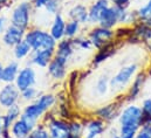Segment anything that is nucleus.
<instances>
[{
    "instance_id": "nucleus-1",
    "label": "nucleus",
    "mask_w": 151,
    "mask_h": 138,
    "mask_svg": "<svg viewBox=\"0 0 151 138\" xmlns=\"http://www.w3.org/2000/svg\"><path fill=\"white\" fill-rule=\"evenodd\" d=\"M143 111L141 105L129 103L124 105L118 116V136L119 138H135L142 126Z\"/></svg>"
},
{
    "instance_id": "nucleus-2",
    "label": "nucleus",
    "mask_w": 151,
    "mask_h": 138,
    "mask_svg": "<svg viewBox=\"0 0 151 138\" xmlns=\"http://www.w3.org/2000/svg\"><path fill=\"white\" fill-rule=\"evenodd\" d=\"M139 71V66L135 62L125 65L118 69L116 74L110 77V90L114 93H123L129 88L130 83Z\"/></svg>"
},
{
    "instance_id": "nucleus-3",
    "label": "nucleus",
    "mask_w": 151,
    "mask_h": 138,
    "mask_svg": "<svg viewBox=\"0 0 151 138\" xmlns=\"http://www.w3.org/2000/svg\"><path fill=\"white\" fill-rule=\"evenodd\" d=\"M25 40L31 46L33 52L40 49H55L58 45V41L50 35L49 31L40 27L29 28L25 34Z\"/></svg>"
},
{
    "instance_id": "nucleus-4",
    "label": "nucleus",
    "mask_w": 151,
    "mask_h": 138,
    "mask_svg": "<svg viewBox=\"0 0 151 138\" xmlns=\"http://www.w3.org/2000/svg\"><path fill=\"white\" fill-rule=\"evenodd\" d=\"M33 11H34V7L32 2L21 0L19 4H17L12 8L11 15H9V24L27 32L31 28Z\"/></svg>"
},
{
    "instance_id": "nucleus-5",
    "label": "nucleus",
    "mask_w": 151,
    "mask_h": 138,
    "mask_svg": "<svg viewBox=\"0 0 151 138\" xmlns=\"http://www.w3.org/2000/svg\"><path fill=\"white\" fill-rule=\"evenodd\" d=\"M87 36L90 40L93 47L95 49H97V50L116 40V37H115V29L104 28V27H102L100 25L93 26L89 29Z\"/></svg>"
},
{
    "instance_id": "nucleus-6",
    "label": "nucleus",
    "mask_w": 151,
    "mask_h": 138,
    "mask_svg": "<svg viewBox=\"0 0 151 138\" xmlns=\"http://www.w3.org/2000/svg\"><path fill=\"white\" fill-rule=\"evenodd\" d=\"M124 103H127V102L123 96V98H117L115 102L103 104L94 110V117H97V118L104 121L107 124L111 123L113 121L118 119L119 112H121L122 108L124 106Z\"/></svg>"
},
{
    "instance_id": "nucleus-7",
    "label": "nucleus",
    "mask_w": 151,
    "mask_h": 138,
    "mask_svg": "<svg viewBox=\"0 0 151 138\" xmlns=\"http://www.w3.org/2000/svg\"><path fill=\"white\" fill-rule=\"evenodd\" d=\"M20 90L14 83H4L0 88V108L8 109L20 102Z\"/></svg>"
},
{
    "instance_id": "nucleus-8",
    "label": "nucleus",
    "mask_w": 151,
    "mask_h": 138,
    "mask_svg": "<svg viewBox=\"0 0 151 138\" xmlns=\"http://www.w3.org/2000/svg\"><path fill=\"white\" fill-rule=\"evenodd\" d=\"M84 126L83 138H100L107 131V123L97 117L81 118Z\"/></svg>"
},
{
    "instance_id": "nucleus-9",
    "label": "nucleus",
    "mask_w": 151,
    "mask_h": 138,
    "mask_svg": "<svg viewBox=\"0 0 151 138\" xmlns=\"http://www.w3.org/2000/svg\"><path fill=\"white\" fill-rule=\"evenodd\" d=\"M35 83H37V71H35L34 67L29 66V65L21 67L15 81H14V84L20 90V93L27 88L35 87Z\"/></svg>"
},
{
    "instance_id": "nucleus-10",
    "label": "nucleus",
    "mask_w": 151,
    "mask_h": 138,
    "mask_svg": "<svg viewBox=\"0 0 151 138\" xmlns=\"http://www.w3.org/2000/svg\"><path fill=\"white\" fill-rule=\"evenodd\" d=\"M148 78L149 77H148L147 71H138V74L135 76V78L130 83L129 88L127 89V94L124 95L125 102L132 103L134 101H136L139 97V95L143 90V87H144Z\"/></svg>"
},
{
    "instance_id": "nucleus-11",
    "label": "nucleus",
    "mask_w": 151,
    "mask_h": 138,
    "mask_svg": "<svg viewBox=\"0 0 151 138\" xmlns=\"http://www.w3.org/2000/svg\"><path fill=\"white\" fill-rule=\"evenodd\" d=\"M38 123L20 116V118H18L13 125L11 126V135L12 138H27L29 137V135L32 134V131L34 130V128L37 126Z\"/></svg>"
},
{
    "instance_id": "nucleus-12",
    "label": "nucleus",
    "mask_w": 151,
    "mask_h": 138,
    "mask_svg": "<svg viewBox=\"0 0 151 138\" xmlns=\"http://www.w3.org/2000/svg\"><path fill=\"white\" fill-rule=\"evenodd\" d=\"M50 138H68L69 134V121L55 116L47 124Z\"/></svg>"
},
{
    "instance_id": "nucleus-13",
    "label": "nucleus",
    "mask_w": 151,
    "mask_h": 138,
    "mask_svg": "<svg viewBox=\"0 0 151 138\" xmlns=\"http://www.w3.org/2000/svg\"><path fill=\"white\" fill-rule=\"evenodd\" d=\"M55 56V49L34 50L28 58V65L39 68H47Z\"/></svg>"
},
{
    "instance_id": "nucleus-14",
    "label": "nucleus",
    "mask_w": 151,
    "mask_h": 138,
    "mask_svg": "<svg viewBox=\"0 0 151 138\" xmlns=\"http://www.w3.org/2000/svg\"><path fill=\"white\" fill-rule=\"evenodd\" d=\"M25 34H26V31H24V29H21L19 27H15V26L9 24L7 29L1 34V41L6 47L13 48L19 42L25 40Z\"/></svg>"
},
{
    "instance_id": "nucleus-15",
    "label": "nucleus",
    "mask_w": 151,
    "mask_h": 138,
    "mask_svg": "<svg viewBox=\"0 0 151 138\" xmlns=\"http://www.w3.org/2000/svg\"><path fill=\"white\" fill-rule=\"evenodd\" d=\"M67 67L68 61L54 56V59L47 67V71L54 81H63L67 77Z\"/></svg>"
},
{
    "instance_id": "nucleus-16",
    "label": "nucleus",
    "mask_w": 151,
    "mask_h": 138,
    "mask_svg": "<svg viewBox=\"0 0 151 138\" xmlns=\"http://www.w3.org/2000/svg\"><path fill=\"white\" fill-rule=\"evenodd\" d=\"M99 25L104 27V28H110L115 29L118 25H119V20H118V7L109 5L101 14L100 17V21Z\"/></svg>"
},
{
    "instance_id": "nucleus-17",
    "label": "nucleus",
    "mask_w": 151,
    "mask_h": 138,
    "mask_svg": "<svg viewBox=\"0 0 151 138\" xmlns=\"http://www.w3.org/2000/svg\"><path fill=\"white\" fill-rule=\"evenodd\" d=\"M67 18L69 20H75L77 22H80L82 26L89 25L88 7L84 4H75V5H73L67 12Z\"/></svg>"
},
{
    "instance_id": "nucleus-18",
    "label": "nucleus",
    "mask_w": 151,
    "mask_h": 138,
    "mask_svg": "<svg viewBox=\"0 0 151 138\" xmlns=\"http://www.w3.org/2000/svg\"><path fill=\"white\" fill-rule=\"evenodd\" d=\"M66 22H67V20H66L65 15L61 12L55 14L54 18H53V21H52L50 27H49V33L58 42L61 41L62 39H65Z\"/></svg>"
},
{
    "instance_id": "nucleus-19",
    "label": "nucleus",
    "mask_w": 151,
    "mask_h": 138,
    "mask_svg": "<svg viewBox=\"0 0 151 138\" xmlns=\"http://www.w3.org/2000/svg\"><path fill=\"white\" fill-rule=\"evenodd\" d=\"M111 5L110 0H95L89 7H88V13H89V25L90 26H97L100 21V17L102 12Z\"/></svg>"
},
{
    "instance_id": "nucleus-20",
    "label": "nucleus",
    "mask_w": 151,
    "mask_h": 138,
    "mask_svg": "<svg viewBox=\"0 0 151 138\" xmlns=\"http://www.w3.org/2000/svg\"><path fill=\"white\" fill-rule=\"evenodd\" d=\"M75 47H74V43H73V40L72 39H62L61 41L58 42L56 45V48H55V56L56 58H60L62 60H66L69 62V60L72 59V56L74 55L75 53Z\"/></svg>"
},
{
    "instance_id": "nucleus-21",
    "label": "nucleus",
    "mask_w": 151,
    "mask_h": 138,
    "mask_svg": "<svg viewBox=\"0 0 151 138\" xmlns=\"http://www.w3.org/2000/svg\"><path fill=\"white\" fill-rule=\"evenodd\" d=\"M117 52V47H116V40L110 42L109 45L104 46L103 48L99 49L96 52V54L93 58L91 61V66L93 67H99L100 65H102L103 62H106L108 59H110L111 56H114Z\"/></svg>"
},
{
    "instance_id": "nucleus-22",
    "label": "nucleus",
    "mask_w": 151,
    "mask_h": 138,
    "mask_svg": "<svg viewBox=\"0 0 151 138\" xmlns=\"http://www.w3.org/2000/svg\"><path fill=\"white\" fill-rule=\"evenodd\" d=\"M22 115V108L20 104H15L8 109H6V112L1 115V123H2V129L4 130H11V126L13 123L20 118Z\"/></svg>"
},
{
    "instance_id": "nucleus-23",
    "label": "nucleus",
    "mask_w": 151,
    "mask_h": 138,
    "mask_svg": "<svg viewBox=\"0 0 151 138\" xmlns=\"http://www.w3.org/2000/svg\"><path fill=\"white\" fill-rule=\"evenodd\" d=\"M45 114H46V111L34 101V102L27 103L22 108V115L21 116H24V117H26V118H28L35 123H39V122H41Z\"/></svg>"
},
{
    "instance_id": "nucleus-24",
    "label": "nucleus",
    "mask_w": 151,
    "mask_h": 138,
    "mask_svg": "<svg viewBox=\"0 0 151 138\" xmlns=\"http://www.w3.org/2000/svg\"><path fill=\"white\" fill-rule=\"evenodd\" d=\"M20 68H21L20 63L17 60H12L7 65H5L4 74H2V82L4 83H14Z\"/></svg>"
},
{
    "instance_id": "nucleus-25",
    "label": "nucleus",
    "mask_w": 151,
    "mask_h": 138,
    "mask_svg": "<svg viewBox=\"0 0 151 138\" xmlns=\"http://www.w3.org/2000/svg\"><path fill=\"white\" fill-rule=\"evenodd\" d=\"M12 49H13V56H14V59L17 61H19V62L22 61V60H25V59H28L29 55L33 52L32 48H31V46L27 43L26 40H22L17 46H14Z\"/></svg>"
},
{
    "instance_id": "nucleus-26",
    "label": "nucleus",
    "mask_w": 151,
    "mask_h": 138,
    "mask_svg": "<svg viewBox=\"0 0 151 138\" xmlns=\"http://www.w3.org/2000/svg\"><path fill=\"white\" fill-rule=\"evenodd\" d=\"M110 90V77L107 74H102L94 84V91L99 97L106 96Z\"/></svg>"
},
{
    "instance_id": "nucleus-27",
    "label": "nucleus",
    "mask_w": 151,
    "mask_h": 138,
    "mask_svg": "<svg viewBox=\"0 0 151 138\" xmlns=\"http://www.w3.org/2000/svg\"><path fill=\"white\" fill-rule=\"evenodd\" d=\"M35 102L46 111H50L54 109V105L56 104V95L52 93H43L35 100Z\"/></svg>"
},
{
    "instance_id": "nucleus-28",
    "label": "nucleus",
    "mask_w": 151,
    "mask_h": 138,
    "mask_svg": "<svg viewBox=\"0 0 151 138\" xmlns=\"http://www.w3.org/2000/svg\"><path fill=\"white\" fill-rule=\"evenodd\" d=\"M138 21L143 22L148 26H151V0H148L145 4H143L138 9H136Z\"/></svg>"
},
{
    "instance_id": "nucleus-29",
    "label": "nucleus",
    "mask_w": 151,
    "mask_h": 138,
    "mask_svg": "<svg viewBox=\"0 0 151 138\" xmlns=\"http://www.w3.org/2000/svg\"><path fill=\"white\" fill-rule=\"evenodd\" d=\"M84 126L81 122V119H70L69 121V134L68 138H83Z\"/></svg>"
},
{
    "instance_id": "nucleus-30",
    "label": "nucleus",
    "mask_w": 151,
    "mask_h": 138,
    "mask_svg": "<svg viewBox=\"0 0 151 138\" xmlns=\"http://www.w3.org/2000/svg\"><path fill=\"white\" fill-rule=\"evenodd\" d=\"M82 25L75 20H67L66 22V31H65V37L67 39H74L77 35H80Z\"/></svg>"
},
{
    "instance_id": "nucleus-31",
    "label": "nucleus",
    "mask_w": 151,
    "mask_h": 138,
    "mask_svg": "<svg viewBox=\"0 0 151 138\" xmlns=\"http://www.w3.org/2000/svg\"><path fill=\"white\" fill-rule=\"evenodd\" d=\"M41 94H42V93L39 91L38 88L31 87V88H27V89H25L24 91H21L20 98H21V101H24V102H26V103H31V102H34Z\"/></svg>"
},
{
    "instance_id": "nucleus-32",
    "label": "nucleus",
    "mask_w": 151,
    "mask_h": 138,
    "mask_svg": "<svg viewBox=\"0 0 151 138\" xmlns=\"http://www.w3.org/2000/svg\"><path fill=\"white\" fill-rule=\"evenodd\" d=\"M75 49L80 50H91L94 47L90 42V40L88 39V36H83V35H77L76 37L72 39Z\"/></svg>"
},
{
    "instance_id": "nucleus-33",
    "label": "nucleus",
    "mask_w": 151,
    "mask_h": 138,
    "mask_svg": "<svg viewBox=\"0 0 151 138\" xmlns=\"http://www.w3.org/2000/svg\"><path fill=\"white\" fill-rule=\"evenodd\" d=\"M31 138H50L48 128L45 123L39 122L37 124V126L34 128V130L32 131V134L29 135Z\"/></svg>"
},
{
    "instance_id": "nucleus-34",
    "label": "nucleus",
    "mask_w": 151,
    "mask_h": 138,
    "mask_svg": "<svg viewBox=\"0 0 151 138\" xmlns=\"http://www.w3.org/2000/svg\"><path fill=\"white\" fill-rule=\"evenodd\" d=\"M61 6H62V1L61 0H48V2L45 6V11L47 12V14L49 15H55L59 12H61Z\"/></svg>"
},
{
    "instance_id": "nucleus-35",
    "label": "nucleus",
    "mask_w": 151,
    "mask_h": 138,
    "mask_svg": "<svg viewBox=\"0 0 151 138\" xmlns=\"http://www.w3.org/2000/svg\"><path fill=\"white\" fill-rule=\"evenodd\" d=\"M141 109L144 116H151V97H147L142 101Z\"/></svg>"
},
{
    "instance_id": "nucleus-36",
    "label": "nucleus",
    "mask_w": 151,
    "mask_h": 138,
    "mask_svg": "<svg viewBox=\"0 0 151 138\" xmlns=\"http://www.w3.org/2000/svg\"><path fill=\"white\" fill-rule=\"evenodd\" d=\"M131 1L132 0H110L111 5H114V6H117V7H127V8H129Z\"/></svg>"
},
{
    "instance_id": "nucleus-37",
    "label": "nucleus",
    "mask_w": 151,
    "mask_h": 138,
    "mask_svg": "<svg viewBox=\"0 0 151 138\" xmlns=\"http://www.w3.org/2000/svg\"><path fill=\"white\" fill-rule=\"evenodd\" d=\"M8 26H9V24H8L7 19H6V17L0 14V34H2L7 29Z\"/></svg>"
},
{
    "instance_id": "nucleus-38",
    "label": "nucleus",
    "mask_w": 151,
    "mask_h": 138,
    "mask_svg": "<svg viewBox=\"0 0 151 138\" xmlns=\"http://www.w3.org/2000/svg\"><path fill=\"white\" fill-rule=\"evenodd\" d=\"M135 138H151V134L148 130L144 129H139V131L136 134Z\"/></svg>"
},
{
    "instance_id": "nucleus-39",
    "label": "nucleus",
    "mask_w": 151,
    "mask_h": 138,
    "mask_svg": "<svg viewBox=\"0 0 151 138\" xmlns=\"http://www.w3.org/2000/svg\"><path fill=\"white\" fill-rule=\"evenodd\" d=\"M48 2V0H35L33 2V7L35 9H41V8H45L46 4Z\"/></svg>"
},
{
    "instance_id": "nucleus-40",
    "label": "nucleus",
    "mask_w": 151,
    "mask_h": 138,
    "mask_svg": "<svg viewBox=\"0 0 151 138\" xmlns=\"http://www.w3.org/2000/svg\"><path fill=\"white\" fill-rule=\"evenodd\" d=\"M4 67H5V65H2V62L0 61V82H2V74H4Z\"/></svg>"
},
{
    "instance_id": "nucleus-41",
    "label": "nucleus",
    "mask_w": 151,
    "mask_h": 138,
    "mask_svg": "<svg viewBox=\"0 0 151 138\" xmlns=\"http://www.w3.org/2000/svg\"><path fill=\"white\" fill-rule=\"evenodd\" d=\"M8 2H9V0H0V11H1V9H2V7H4V6H6Z\"/></svg>"
},
{
    "instance_id": "nucleus-42",
    "label": "nucleus",
    "mask_w": 151,
    "mask_h": 138,
    "mask_svg": "<svg viewBox=\"0 0 151 138\" xmlns=\"http://www.w3.org/2000/svg\"><path fill=\"white\" fill-rule=\"evenodd\" d=\"M1 131H2V123H1V116H0V135H1Z\"/></svg>"
},
{
    "instance_id": "nucleus-43",
    "label": "nucleus",
    "mask_w": 151,
    "mask_h": 138,
    "mask_svg": "<svg viewBox=\"0 0 151 138\" xmlns=\"http://www.w3.org/2000/svg\"><path fill=\"white\" fill-rule=\"evenodd\" d=\"M110 138H119L118 135H113V136H110Z\"/></svg>"
},
{
    "instance_id": "nucleus-44",
    "label": "nucleus",
    "mask_w": 151,
    "mask_h": 138,
    "mask_svg": "<svg viewBox=\"0 0 151 138\" xmlns=\"http://www.w3.org/2000/svg\"><path fill=\"white\" fill-rule=\"evenodd\" d=\"M22 1H27V2H32V4H33L35 0H22Z\"/></svg>"
},
{
    "instance_id": "nucleus-45",
    "label": "nucleus",
    "mask_w": 151,
    "mask_h": 138,
    "mask_svg": "<svg viewBox=\"0 0 151 138\" xmlns=\"http://www.w3.org/2000/svg\"><path fill=\"white\" fill-rule=\"evenodd\" d=\"M148 131H149V132H150V134H151V128H150V129H149V130H148Z\"/></svg>"
},
{
    "instance_id": "nucleus-46",
    "label": "nucleus",
    "mask_w": 151,
    "mask_h": 138,
    "mask_svg": "<svg viewBox=\"0 0 151 138\" xmlns=\"http://www.w3.org/2000/svg\"><path fill=\"white\" fill-rule=\"evenodd\" d=\"M27 138H31V137H27Z\"/></svg>"
}]
</instances>
